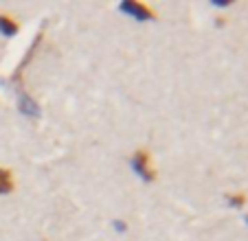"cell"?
<instances>
[{
  "mask_svg": "<svg viewBox=\"0 0 248 241\" xmlns=\"http://www.w3.org/2000/svg\"><path fill=\"white\" fill-rule=\"evenodd\" d=\"M132 169L139 173L140 178L145 182H152L156 180V171H154V165H152V156L147 149H136L134 156H132Z\"/></svg>",
  "mask_w": 248,
  "mask_h": 241,
  "instance_id": "obj_1",
  "label": "cell"
},
{
  "mask_svg": "<svg viewBox=\"0 0 248 241\" xmlns=\"http://www.w3.org/2000/svg\"><path fill=\"white\" fill-rule=\"evenodd\" d=\"M119 9H121L123 14L132 15L134 20H139V22H145V20L156 18V11L150 9L147 5H143V2H139V0H123L121 5H119Z\"/></svg>",
  "mask_w": 248,
  "mask_h": 241,
  "instance_id": "obj_2",
  "label": "cell"
},
{
  "mask_svg": "<svg viewBox=\"0 0 248 241\" xmlns=\"http://www.w3.org/2000/svg\"><path fill=\"white\" fill-rule=\"evenodd\" d=\"M18 94H20V112H22V114H27V116H40L38 103L33 101V99L29 97L24 90H18Z\"/></svg>",
  "mask_w": 248,
  "mask_h": 241,
  "instance_id": "obj_3",
  "label": "cell"
},
{
  "mask_svg": "<svg viewBox=\"0 0 248 241\" xmlns=\"http://www.w3.org/2000/svg\"><path fill=\"white\" fill-rule=\"evenodd\" d=\"M20 31V24L16 22L14 18H9V15H5V14H0V33L5 37H14L16 33Z\"/></svg>",
  "mask_w": 248,
  "mask_h": 241,
  "instance_id": "obj_4",
  "label": "cell"
},
{
  "mask_svg": "<svg viewBox=\"0 0 248 241\" xmlns=\"http://www.w3.org/2000/svg\"><path fill=\"white\" fill-rule=\"evenodd\" d=\"M16 189V182H14V173L9 169H2L0 167V195L11 193Z\"/></svg>",
  "mask_w": 248,
  "mask_h": 241,
  "instance_id": "obj_5",
  "label": "cell"
},
{
  "mask_svg": "<svg viewBox=\"0 0 248 241\" xmlns=\"http://www.w3.org/2000/svg\"><path fill=\"white\" fill-rule=\"evenodd\" d=\"M229 204L231 206H244V204H246V195H242V193L229 195Z\"/></svg>",
  "mask_w": 248,
  "mask_h": 241,
  "instance_id": "obj_6",
  "label": "cell"
},
{
  "mask_svg": "<svg viewBox=\"0 0 248 241\" xmlns=\"http://www.w3.org/2000/svg\"><path fill=\"white\" fill-rule=\"evenodd\" d=\"M114 226H117L119 230H125V224H123V222H114Z\"/></svg>",
  "mask_w": 248,
  "mask_h": 241,
  "instance_id": "obj_7",
  "label": "cell"
},
{
  "mask_svg": "<svg viewBox=\"0 0 248 241\" xmlns=\"http://www.w3.org/2000/svg\"><path fill=\"white\" fill-rule=\"evenodd\" d=\"M246 222H248V217H246Z\"/></svg>",
  "mask_w": 248,
  "mask_h": 241,
  "instance_id": "obj_8",
  "label": "cell"
}]
</instances>
